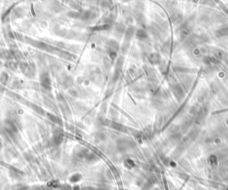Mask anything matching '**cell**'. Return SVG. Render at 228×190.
<instances>
[{
	"mask_svg": "<svg viewBox=\"0 0 228 190\" xmlns=\"http://www.w3.org/2000/svg\"><path fill=\"white\" fill-rule=\"evenodd\" d=\"M85 158H86L87 162H89V163H92V162H94L97 159L96 155L95 154H92V153H87V155H86Z\"/></svg>",
	"mask_w": 228,
	"mask_h": 190,
	"instance_id": "cell-6",
	"label": "cell"
},
{
	"mask_svg": "<svg viewBox=\"0 0 228 190\" xmlns=\"http://www.w3.org/2000/svg\"><path fill=\"white\" fill-rule=\"evenodd\" d=\"M4 125H5V131H6L10 135L14 136V135H15V134L17 133V127H16V125H15V124L14 123L13 120H11V119H6V120L5 121Z\"/></svg>",
	"mask_w": 228,
	"mask_h": 190,
	"instance_id": "cell-2",
	"label": "cell"
},
{
	"mask_svg": "<svg viewBox=\"0 0 228 190\" xmlns=\"http://www.w3.org/2000/svg\"><path fill=\"white\" fill-rule=\"evenodd\" d=\"M47 117L52 122H54L55 124H60V118L58 117H56V115H55L53 114H47Z\"/></svg>",
	"mask_w": 228,
	"mask_h": 190,
	"instance_id": "cell-7",
	"label": "cell"
},
{
	"mask_svg": "<svg viewBox=\"0 0 228 190\" xmlns=\"http://www.w3.org/2000/svg\"><path fill=\"white\" fill-rule=\"evenodd\" d=\"M70 94L71 95L72 97H76V96H77V92H76L74 89H72V90L70 91Z\"/></svg>",
	"mask_w": 228,
	"mask_h": 190,
	"instance_id": "cell-8",
	"label": "cell"
},
{
	"mask_svg": "<svg viewBox=\"0 0 228 190\" xmlns=\"http://www.w3.org/2000/svg\"><path fill=\"white\" fill-rule=\"evenodd\" d=\"M63 132H61L60 130L55 131V134H54V139H53V142L55 146H58L63 141Z\"/></svg>",
	"mask_w": 228,
	"mask_h": 190,
	"instance_id": "cell-3",
	"label": "cell"
},
{
	"mask_svg": "<svg viewBox=\"0 0 228 190\" xmlns=\"http://www.w3.org/2000/svg\"><path fill=\"white\" fill-rule=\"evenodd\" d=\"M40 84L44 89L50 91L51 90V78L47 72H42L40 74Z\"/></svg>",
	"mask_w": 228,
	"mask_h": 190,
	"instance_id": "cell-1",
	"label": "cell"
},
{
	"mask_svg": "<svg viewBox=\"0 0 228 190\" xmlns=\"http://www.w3.org/2000/svg\"><path fill=\"white\" fill-rule=\"evenodd\" d=\"M9 79V76L6 72H2L0 74V81H1L2 83H6L8 82Z\"/></svg>",
	"mask_w": 228,
	"mask_h": 190,
	"instance_id": "cell-5",
	"label": "cell"
},
{
	"mask_svg": "<svg viewBox=\"0 0 228 190\" xmlns=\"http://www.w3.org/2000/svg\"><path fill=\"white\" fill-rule=\"evenodd\" d=\"M63 84H64V86H66V87H70V86H71L72 84H73V79H72V78H71L70 77H69V76L65 77L64 79H63Z\"/></svg>",
	"mask_w": 228,
	"mask_h": 190,
	"instance_id": "cell-4",
	"label": "cell"
}]
</instances>
